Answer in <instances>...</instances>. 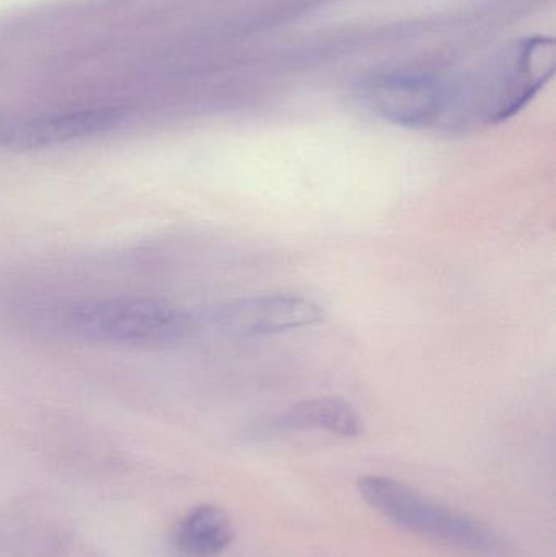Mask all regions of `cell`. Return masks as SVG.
Here are the masks:
<instances>
[{
    "mask_svg": "<svg viewBox=\"0 0 556 557\" xmlns=\"http://www.w3.org/2000/svg\"><path fill=\"white\" fill-rule=\"evenodd\" d=\"M235 527L222 507L193 509L176 530V548L186 557H214L232 545Z\"/></svg>",
    "mask_w": 556,
    "mask_h": 557,
    "instance_id": "7",
    "label": "cell"
},
{
    "mask_svg": "<svg viewBox=\"0 0 556 557\" xmlns=\"http://www.w3.org/2000/svg\"><path fill=\"white\" fill-rule=\"evenodd\" d=\"M67 326L90 343L152 346L180 339L195 326V318L156 298L118 297L75 305Z\"/></svg>",
    "mask_w": 556,
    "mask_h": 557,
    "instance_id": "3",
    "label": "cell"
},
{
    "mask_svg": "<svg viewBox=\"0 0 556 557\" xmlns=\"http://www.w3.org/2000/svg\"><path fill=\"white\" fill-rule=\"evenodd\" d=\"M124 117L126 114L120 108H91L29 120L0 117V147L42 149L61 146L113 129Z\"/></svg>",
    "mask_w": 556,
    "mask_h": 557,
    "instance_id": "6",
    "label": "cell"
},
{
    "mask_svg": "<svg viewBox=\"0 0 556 557\" xmlns=\"http://www.w3.org/2000/svg\"><path fill=\"white\" fill-rule=\"evenodd\" d=\"M358 491L369 507L407 532L477 556H506V546L489 525L436 503L404 481L368 474L359 478Z\"/></svg>",
    "mask_w": 556,
    "mask_h": 557,
    "instance_id": "1",
    "label": "cell"
},
{
    "mask_svg": "<svg viewBox=\"0 0 556 557\" xmlns=\"http://www.w3.org/2000/svg\"><path fill=\"white\" fill-rule=\"evenodd\" d=\"M356 98L372 116L407 127L454 126L457 84L427 72H379L362 78L356 87Z\"/></svg>",
    "mask_w": 556,
    "mask_h": 557,
    "instance_id": "4",
    "label": "cell"
},
{
    "mask_svg": "<svg viewBox=\"0 0 556 557\" xmlns=\"http://www.w3.org/2000/svg\"><path fill=\"white\" fill-rule=\"evenodd\" d=\"M325 318L322 305L296 294H263L214 308L202 323L231 336L255 337L313 326Z\"/></svg>",
    "mask_w": 556,
    "mask_h": 557,
    "instance_id": "5",
    "label": "cell"
},
{
    "mask_svg": "<svg viewBox=\"0 0 556 557\" xmlns=\"http://www.w3.org/2000/svg\"><path fill=\"white\" fill-rule=\"evenodd\" d=\"M555 67V41L547 36H528L506 46L489 74L466 85L470 124H496L515 116L554 77Z\"/></svg>",
    "mask_w": 556,
    "mask_h": 557,
    "instance_id": "2",
    "label": "cell"
},
{
    "mask_svg": "<svg viewBox=\"0 0 556 557\" xmlns=\"http://www.w3.org/2000/svg\"><path fill=\"white\" fill-rule=\"evenodd\" d=\"M277 425L293 431H323L339 437H359L365 432L361 416L338 398H313L293 406Z\"/></svg>",
    "mask_w": 556,
    "mask_h": 557,
    "instance_id": "8",
    "label": "cell"
}]
</instances>
